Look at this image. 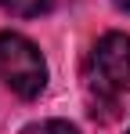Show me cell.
<instances>
[{
	"label": "cell",
	"instance_id": "obj_1",
	"mask_svg": "<svg viewBox=\"0 0 130 134\" xmlns=\"http://www.w3.org/2000/svg\"><path fill=\"white\" fill-rule=\"evenodd\" d=\"M83 80H87L94 116H98V109H116V102L130 91V36L127 33H105L94 44L83 65Z\"/></svg>",
	"mask_w": 130,
	"mask_h": 134
},
{
	"label": "cell",
	"instance_id": "obj_2",
	"mask_svg": "<svg viewBox=\"0 0 130 134\" xmlns=\"http://www.w3.org/2000/svg\"><path fill=\"white\" fill-rule=\"evenodd\" d=\"M0 80L18 98H36L47 87V62L22 33H0Z\"/></svg>",
	"mask_w": 130,
	"mask_h": 134
},
{
	"label": "cell",
	"instance_id": "obj_3",
	"mask_svg": "<svg viewBox=\"0 0 130 134\" xmlns=\"http://www.w3.org/2000/svg\"><path fill=\"white\" fill-rule=\"evenodd\" d=\"M0 7L15 18H40L54 7V0H0Z\"/></svg>",
	"mask_w": 130,
	"mask_h": 134
},
{
	"label": "cell",
	"instance_id": "obj_4",
	"mask_svg": "<svg viewBox=\"0 0 130 134\" xmlns=\"http://www.w3.org/2000/svg\"><path fill=\"white\" fill-rule=\"evenodd\" d=\"M22 134H80V131L65 120H40V123H29Z\"/></svg>",
	"mask_w": 130,
	"mask_h": 134
},
{
	"label": "cell",
	"instance_id": "obj_5",
	"mask_svg": "<svg viewBox=\"0 0 130 134\" xmlns=\"http://www.w3.org/2000/svg\"><path fill=\"white\" fill-rule=\"evenodd\" d=\"M116 7H123V11H130V0H116Z\"/></svg>",
	"mask_w": 130,
	"mask_h": 134
},
{
	"label": "cell",
	"instance_id": "obj_6",
	"mask_svg": "<svg viewBox=\"0 0 130 134\" xmlns=\"http://www.w3.org/2000/svg\"><path fill=\"white\" fill-rule=\"evenodd\" d=\"M127 134H130V127H127Z\"/></svg>",
	"mask_w": 130,
	"mask_h": 134
}]
</instances>
